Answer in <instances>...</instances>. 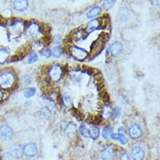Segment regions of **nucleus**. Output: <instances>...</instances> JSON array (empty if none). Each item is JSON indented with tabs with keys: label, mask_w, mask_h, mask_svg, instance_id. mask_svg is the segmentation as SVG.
I'll return each instance as SVG.
<instances>
[{
	"label": "nucleus",
	"mask_w": 160,
	"mask_h": 160,
	"mask_svg": "<svg viewBox=\"0 0 160 160\" xmlns=\"http://www.w3.org/2000/svg\"><path fill=\"white\" fill-rule=\"evenodd\" d=\"M15 82V75L12 72H4L0 74V87L9 88L13 86Z\"/></svg>",
	"instance_id": "obj_1"
},
{
	"label": "nucleus",
	"mask_w": 160,
	"mask_h": 160,
	"mask_svg": "<svg viewBox=\"0 0 160 160\" xmlns=\"http://www.w3.org/2000/svg\"><path fill=\"white\" fill-rule=\"evenodd\" d=\"M22 152L25 156L32 158L38 154V147L34 143H27L22 147Z\"/></svg>",
	"instance_id": "obj_2"
},
{
	"label": "nucleus",
	"mask_w": 160,
	"mask_h": 160,
	"mask_svg": "<svg viewBox=\"0 0 160 160\" xmlns=\"http://www.w3.org/2000/svg\"><path fill=\"white\" fill-rule=\"evenodd\" d=\"M62 75V68L60 65H53L49 69V76L52 82L60 81Z\"/></svg>",
	"instance_id": "obj_3"
},
{
	"label": "nucleus",
	"mask_w": 160,
	"mask_h": 160,
	"mask_svg": "<svg viewBox=\"0 0 160 160\" xmlns=\"http://www.w3.org/2000/svg\"><path fill=\"white\" fill-rule=\"evenodd\" d=\"M13 130L8 125H2L0 127V138L5 140L9 141L13 138Z\"/></svg>",
	"instance_id": "obj_4"
},
{
	"label": "nucleus",
	"mask_w": 160,
	"mask_h": 160,
	"mask_svg": "<svg viewBox=\"0 0 160 160\" xmlns=\"http://www.w3.org/2000/svg\"><path fill=\"white\" fill-rule=\"evenodd\" d=\"M71 53H72L74 58H75L76 60H80V61L85 60L88 55V53L86 50H84L81 48H77V47H74L71 49Z\"/></svg>",
	"instance_id": "obj_5"
},
{
	"label": "nucleus",
	"mask_w": 160,
	"mask_h": 160,
	"mask_svg": "<svg viewBox=\"0 0 160 160\" xmlns=\"http://www.w3.org/2000/svg\"><path fill=\"white\" fill-rule=\"evenodd\" d=\"M106 41H107V40H106V39H104L102 36H101V38H99V39L95 41V43H94V46H93L92 48H91L92 57L97 55V54H98V53L102 50V48H103L104 47V44H105Z\"/></svg>",
	"instance_id": "obj_6"
},
{
	"label": "nucleus",
	"mask_w": 160,
	"mask_h": 160,
	"mask_svg": "<svg viewBox=\"0 0 160 160\" xmlns=\"http://www.w3.org/2000/svg\"><path fill=\"white\" fill-rule=\"evenodd\" d=\"M108 50H109V52H110V54L112 56L117 57L119 54H121L122 52L123 51V47H122V43H120L119 41H116V42H113L110 45Z\"/></svg>",
	"instance_id": "obj_7"
},
{
	"label": "nucleus",
	"mask_w": 160,
	"mask_h": 160,
	"mask_svg": "<svg viewBox=\"0 0 160 160\" xmlns=\"http://www.w3.org/2000/svg\"><path fill=\"white\" fill-rule=\"evenodd\" d=\"M115 155V150L112 146H106L101 152L102 160H112Z\"/></svg>",
	"instance_id": "obj_8"
},
{
	"label": "nucleus",
	"mask_w": 160,
	"mask_h": 160,
	"mask_svg": "<svg viewBox=\"0 0 160 160\" xmlns=\"http://www.w3.org/2000/svg\"><path fill=\"white\" fill-rule=\"evenodd\" d=\"M131 157L133 160H143L144 158V152L140 146H134L131 149Z\"/></svg>",
	"instance_id": "obj_9"
},
{
	"label": "nucleus",
	"mask_w": 160,
	"mask_h": 160,
	"mask_svg": "<svg viewBox=\"0 0 160 160\" xmlns=\"http://www.w3.org/2000/svg\"><path fill=\"white\" fill-rule=\"evenodd\" d=\"M26 32L28 36H30L32 38H34L39 32V27L36 23H31L26 29Z\"/></svg>",
	"instance_id": "obj_10"
},
{
	"label": "nucleus",
	"mask_w": 160,
	"mask_h": 160,
	"mask_svg": "<svg viewBox=\"0 0 160 160\" xmlns=\"http://www.w3.org/2000/svg\"><path fill=\"white\" fill-rule=\"evenodd\" d=\"M142 134H143V131L138 124H133L130 128V135L132 138H139L142 136Z\"/></svg>",
	"instance_id": "obj_11"
},
{
	"label": "nucleus",
	"mask_w": 160,
	"mask_h": 160,
	"mask_svg": "<svg viewBox=\"0 0 160 160\" xmlns=\"http://www.w3.org/2000/svg\"><path fill=\"white\" fill-rule=\"evenodd\" d=\"M14 9L18 12H23L28 7V2L27 1H15L13 3Z\"/></svg>",
	"instance_id": "obj_12"
},
{
	"label": "nucleus",
	"mask_w": 160,
	"mask_h": 160,
	"mask_svg": "<svg viewBox=\"0 0 160 160\" xmlns=\"http://www.w3.org/2000/svg\"><path fill=\"white\" fill-rule=\"evenodd\" d=\"M98 28H100V23L98 19H93L91 20L88 26H87V32H91L93 31L97 30Z\"/></svg>",
	"instance_id": "obj_13"
},
{
	"label": "nucleus",
	"mask_w": 160,
	"mask_h": 160,
	"mask_svg": "<svg viewBox=\"0 0 160 160\" xmlns=\"http://www.w3.org/2000/svg\"><path fill=\"white\" fill-rule=\"evenodd\" d=\"M130 12H129V10L127 8H122L120 11H119V12H118V18L121 20V21H125L127 19H129V18H130Z\"/></svg>",
	"instance_id": "obj_14"
},
{
	"label": "nucleus",
	"mask_w": 160,
	"mask_h": 160,
	"mask_svg": "<svg viewBox=\"0 0 160 160\" xmlns=\"http://www.w3.org/2000/svg\"><path fill=\"white\" fill-rule=\"evenodd\" d=\"M102 13V9L99 6H95L93 8H91L89 10V12L87 13V18H95L96 16H98Z\"/></svg>",
	"instance_id": "obj_15"
},
{
	"label": "nucleus",
	"mask_w": 160,
	"mask_h": 160,
	"mask_svg": "<svg viewBox=\"0 0 160 160\" xmlns=\"http://www.w3.org/2000/svg\"><path fill=\"white\" fill-rule=\"evenodd\" d=\"M66 133L68 134V136H69L70 138L71 137H74L76 135V127L74 125V123L72 122H69L68 124H67L66 126Z\"/></svg>",
	"instance_id": "obj_16"
},
{
	"label": "nucleus",
	"mask_w": 160,
	"mask_h": 160,
	"mask_svg": "<svg viewBox=\"0 0 160 160\" xmlns=\"http://www.w3.org/2000/svg\"><path fill=\"white\" fill-rule=\"evenodd\" d=\"M88 133H89V137H90L91 138L95 140V139H97L99 138L100 130L97 127L92 126V127H90V129L88 130Z\"/></svg>",
	"instance_id": "obj_17"
},
{
	"label": "nucleus",
	"mask_w": 160,
	"mask_h": 160,
	"mask_svg": "<svg viewBox=\"0 0 160 160\" xmlns=\"http://www.w3.org/2000/svg\"><path fill=\"white\" fill-rule=\"evenodd\" d=\"M11 153L12 154L14 158H20L23 154L22 152V148L19 145H14L11 149Z\"/></svg>",
	"instance_id": "obj_18"
},
{
	"label": "nucleus",
	"mask_w": 160,
	"mask_h": 160,
	"mask_svg": "<svg viewBox=\"0 0 160 160\" xmlns=\"http://www.w3.org/2000/svg\"><path fill=\"white\" fill-rule=\"evenodd\" d=\"M9 52L3 48H0V64H3L8 60Z\"/></svg>",
	"instance_id": "obj_19"
},
{
	"label": "nucleus",
	"mask_w": 160,
	"mask_h": 160,
	"mask_svg": "<svg viewBox=\"0 0 160 160\" xmlns=\"http://www.w3.org/2000/svg\"><path fill=\"white\" fill-rule=\"evenodd\" d=\"M111 138L119 141V142H120L121 143H122V144H126V143H128V139L126 138L124 135H121V134L113 135L112 134L111 135Z\"/></svg>",
	"instance_id": "obj_20"
},
{
	"label": "nucleus",
	"mask_w": 160,
	"mask_h": 160,
	"mask_svg": "<svg viewBox=\"0 0 160 160\" xmlns=\"http://www.w3.org/2000/svg\"><path fill=\"white\" fill-rule=\"evenodd\" d=\"M39 114H40V116L43 117V118H46V119H48V118H50L51 117V115H52V113H51V110L48 108V107H44L40 109V111H39Z\"/></svg>",
	"instance_id": "obj_21"
},
{
	"label": "nucleus",
	"mask_w": 160,
	"mask_h": 160,
	"mask_svg": "<svg viewBox=\"0 0 160 160\" xmlns=\"http://www.w3.org/2000/svg\"><path fill=\"white\" fill-rule=\"evenodd\" d=\"M113 134L112 129L110 126H106L105 128L102 130V137H103L105 139H108L111 138V135Z\"/></svg>",
	"instance_id": "obj_22"
},
{
	"label": "nucleus",
	"mask_w": 160,
	"mask_h": 160,
	"mask_svg": "<svg viewBox=\"0 0 160 160\" xmlns=\"http://www.w3.org/2000/svg\"><path fill=\"white\" fill-rule=\"evenodd\" d=\"M35 94H36V89H35L34 88H29L26 89L25 92H24V95H25V97H26V98H31Z\"/></svg>",
	"instance_id": "obj_23"
},
{
	"label": "nucleus",
	"mask_w": 160,
	"mask_h": 160,
	"mask_svg": "<svg viewBox=\"0 0 160 160\" xmlns=\"http://www.w3.org/2000/svg\"><path fill=\"white\" fill-rule=\"evenodd\" d=\"M51 53H52L54 57L59 58V57L61 56V54H62V50H61V48H60V47H55V48H52Z\"/></svg>",
	"instance_id": "obj_24"
},
{
	"label": "nucleus",
	"mask_w": 160,
	"mask_h": 160,
	"mask_svg": "<svg viewBox=\"0 0 160 160\" xmlns=\"http://www.w3.org/2000/svg\"><path fill=\"white\" fill-rule=\"evenodd\" d=\"M80 133L83 136L84 138H89V133H88V130L87 129V127L85 125H81L79 128Z\"/></svg>",
	"instance_id": "obj_25"
},
{
	"label": "nucleus",
	"mask_w": 160,
	"mask_h": 160,
	"mask_svg": "<svg viewBox=\"0 0 160 160\" xmlns=\"http://www.w3.org/2000/svg\"><path fill=\"white\" fill-rule=\"evenodd\" d=\"M102 115L105 118H108V117H110L111 115V109H110V107L109 106H105L103 108V110H102Z\"/></svg>",
	"instance_id": "obj_26"
},
{
	"label": "nucleus",
	"mask_w": 160,
	"mask_h": 160,
	"mask_svg": "<svg viewBox=\"0 0 160 160\" xmlns=\"http://www.w3.org/2000/svg\"><path fill=\"white\" fill-rule=\"evenodd\" d=\"M115 3H116V1H103L102 5H103V7L106 10H109V9L112 8Z\"/></svg>",
	"instance_id": "obj_27"
},
{
	"label": "nucleus",
	"mask_w": 160,
	"mask_h": 160,
	"mask_svg": "<svg viewBox=\"0 0 160 160\" xmlns=\"http://www.w3.org/2000/svg\"><path fill=\"white\" fill-rule=\"evenodd\" d=\"M63 102H64L65 106H67V107H70V106H72V104H73V102H72L71 98H70L69 96H68V95L63 98Z\"/></svg>",
	"instance_id": "obj_28"
},
{
	"label": "nucleus",
	"mask_w": 160,
	"mask_h": 160,
	"mask_svg": "<svg viewBox=\"0 0 160 160\" xmlns=\"http://www.w3.org/2000/svg\"><path fill=\"white\" fill-rule=\"evenodd\" d=\"M38 61V55L34 53V52H32V54H31L30 58H29V60H28V63H33L35 61Z\"/></svg>",
	"instance_id": "obj_29"
},
{
	"label": "nucleus",
	"mask_w": 160,
	"mask_h": 160,
	"mask_svg": "<svg viewBox=\"0 0 160 160\" xmlns=\"http://www.w3.org/2000/svg\"><path fill=\"white\" fill-rule=\"evenodd\" d=\"M3 158H4V160H12L14 158V157L11 152H5L3 155Z\"/></svg>",
	"instance_id": "obj_30"
},
{
	"label": "nucleus",
	"mask_w": 160,
	"mask_h": 160,
	"mask_svg": "<svg viewBox=\"0 0 160 160\" xmlns=\"http://www.w3.org/2000/svg\"><path fill=\"white\" fill-rule=\"evenodd\" d=\"M113 115H114V117H120V115H121V108H119V107H117V108H114V110H113Z\"/></svg>",
	"instance_id": "obj_31"
},
{
	"label": "nucleus",
	"mask_w": 160,
	"mask_h": 160,
	"mask_svg": "<svg viewBox=\"0 0 160 160\" xmlns=\"http://www.w3.org/2000/svg\"><path fill=\"white\" fill-rule=\"evenodd\" d=\"M120 160H130V157L128 156V154L125 152H122L120 154Z\"/></svg>",
	"instance_id": "obj_32"
},
{
	"label": "nucleus",
	"mask_w": 160,
	"mask_h": 160,
	"mask_svg": "<svg viewBox=\"0 0 160 160\" xmlns=\"http://www.w3.org/2000/svg\"><path fill=\"white\" fill-rule=\"evenodd\" d=\"M51 52L49 51V50H46V51H44V52H42V55H44V56L46 57V58H49V57L51 56Z\"/></svg>",
	"instance_id": "obj_33"
},
{
	"label": "nucleus",
	"mask_w": 160,
	"mask_h": 160,
	"mask_svg": "<svg viewBox=\"0 0 160 160\" xmlns=\"http://www.w3.org/2000/svg\"><path fill=\"white\" fill-rule=\"evenodd\" d=\"M119 134L124 135V130H123V128H120L119 129Z\"/></svg>",
	"instance_id": "obj_34"
},
{
	"label": "nucleus",
	"mask_w": 160,
	"mask_h": 160,
	"mask_svg": "<svg viewBox=\"0 0 160 160\" xmlns=\"http://www.w3.org/2000/svg\"><path fill=\"white\" fill-rule=\"evenodd\" d=\"M2 98H3V94H2V92L0 90V101L2 100Z\"/></svg>",
	"instance_id": "obj_35"
}]
</instances>
